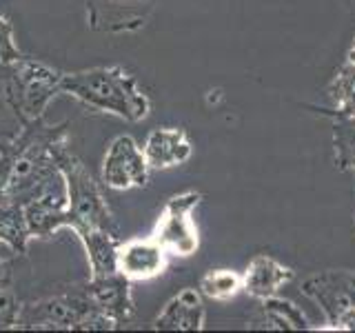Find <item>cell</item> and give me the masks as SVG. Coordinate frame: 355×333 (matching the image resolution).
Wrapping results in <instances>:
<instances>
[{"instance_id":"cell-1","label":"cell","mask_w":355,"mask_h":333,"mask_svg":"<svg viewBox=\"0 0 355 333\" xmlns=\"http://www.w3.org/2000/svg\"><path fill=\"white\" fill-rule=\"evenodd\" d=\"M60 94H69L87 107L129 122L149 116V98L142 94L136 78L122 67H96V69L62 74Z\"/></svg>"},{"instance_id":"cell-2","label":"cell","mask_w":355,"mask_h":333,"mask_svg":"<svg viewBox=\"0 0 355 333\" xmlns=\"http://www.w3.org/2000/svg\"><path fill=\"white\" fill-rule=\"evenodd\" d=\"M53 160L67 180V191H69V227L76 231V236L92 229H109V207L103 194H100L94 176L87 171V166L73 153L64 149H55Z\"/></svg>"},{"instance_id":"cell-3","label":"cell","mask_w":355,"mask_h":333,"mask_svg":"<svg viewBox=\"0 0 355 333\" xmlns=\"http://www.w3.org/2000/svg\"><path fill=\"white\" fill-rule=\"evenodd\" d=\"M22 211H25L29 233L36 238H47L60 227H69V191L58 166L22 205Z\"/></svg>"},{"instance_id":"cell-4","label":"cell","mask_w":355,"mask_h":333,"mask_svg":"<svg viewBox=\"0 0 355 333\" xmlns=\"http://www.w3.org/2000/svg\"><path fill=\"white\" fill-rule=\"evenodd\" d=\"M198 203H200V194L196 191L173 196L169 203H166L162 216L155 222L153 233H151V238L158 242L166 253L187 258V255L198 251L200 238L191 220V211L198 207Z\"/></svg>"},{"instance_id":"cell-5","label":"cell","mask_w":355,"mask_h":333,"mask_svg":"<svg viewBox=\"0 0 355 333\" xmlns=\"http://www.w3.org/2000/svg\"><path fill=\"white\" fill-rule=\"evenodd\" d=\"M149 164L138 142L131 136H118L109 144L103 160V182L116 191L144 187L149 180Z\"/></svg>"},{"instance_id":"cell-6","label":"cell","mask_w":355,"mask_h":333,"mask_svg":"<svg viewBox=\"0 0 355 333\" xmlns=\"http://www.w3.org/2000/svg\"><path fill=\"white\" fill-rule=\"evenodd\" d=\"M14 67V83L18 87V105L29 118H38L51 96L60 92V78L62 74L51 69V67L20 58L18 62L9 65Z\"/></svg>"},{"instance_id":"cell-7","label":"cell","mask_w":355,"mask_h":333,"mask_svg":"<svg viewBox=\"0 0 355 333\" xmlns=\"http://www.w3.org/2000/svg\"><path fill=\"white\" fill-rule=\"evenodd\" d=\"M94 305L87 296H55L20 309L16 327L22 329H78Z\"/></svg>"},{"instance_id":"cell-8","label":"cell","mask_w":355,"mask_h":333,"mask_svg":"<svg viewBox=\"0 0 355 333\" xmlns=\"http://www.w3.org/2000/svg\"><path fill=\"white\" fill-rule=\"evenodd\" d=\"M116 266L129 282L151 280L166 266V251L153 238H131L118 244Z\"/></svg>"},{"instance_id":"cell-9","label":"cell","mask_w":355,"mask_h":333,"mask_svg":"<svg viewBox=\"0 0 355 333\" xmlns=\"http://www.w3.org/2000/svg\"><path fill=\"white\" fill-rule=\"evenodd\" d=\"M149 0H87L89 25L98 31H133L144 25Z\"/></svg>"},{"instance_id":"cell-10","label":"cell","mask_w":355,"mask_h":333,"mask_svg":"<svg viewBox=\"0 0 355 333\" xmlns=\"http://www.w3.org/2000/svg\"><path fill=\"white\" fill-rule=\"evenodd\" d=\"M85 296L96 309L105 311V314L114 318L118 325L131 316L133 305H131V293H129V280L118 271L109 275L92 278V282L87 284Z\"/></svg>"},{"instance_id":"cell-11","label":"cell","mask_w":355,"mask_h":333,"mask_svg":"<svg viewBox=\"0 0 355 333\" xmlns=\"http://www.w3.org/2000/svg\"><path fill=\"white\" fill-rule=\"evenodd\" d=\"M149 169H171L191 158V142L182 129H155L147 136L142 147Z\"/></svg>"},{"instance_id":"cell-12","label":"cell","mask_w":355,"mask_h":333,"mask_svg":"<svg viewBox=\"0 0 355 333\" xmlns=\"http://www.w3.org/2000/svg\"><path fill=\"white\" fill-rule=\"evenodd\" d=\"M205 322V307L200 293L193 289H184L175 298H171L162 314L155 320L158 329H169V331H198L202 329Z\"/></svg>"},{"instance_id":"cell-13","label":"cell","mask_w":355,"mask_h":333,"mask_svg":"<svg viewBox=\"0 0 355 333\" xmlns=\"http://www.w3.org/2000/svg\"><path fill=\"white\" fill-rule=\"evenodd\" d=\"M288 280H291V271L286 266L275 262L273 258H266V255H258L249 264L247 273L242 275V289L255 298L266 300L275 296L277 289Z\"/></svg>"},{"instance_id":"cell-14","label":"cell","mask_w":355,"mask_h":333,"mask_svg":"<svg viewBox=\"0 0 355 333\" xmlns=\"http://www.w3.org/2000/svg\"><path fill=\"white\" fill-rule=\"evenodd\" d=\"M78 238L85 244L87 260H89V266H92V278L109 275L118 271L116 251L120 242H116V238L111 236L109 229H92V231L80 233Z\"/></svg>"},{"instance_id":"cell-15","label":"cell","mask_w":355,"mask_h":333,"mask_svg":"<svg viewBox=\"0 0 355 333\" xmlns=\"http://www.w3.org/2000/svg\"><path fill=\"white\" fill-rule=\"evenodd\" d=\"M29 238H31V233L27 227L22 205L14 203V200L0 198V240L9 244L11 249L25 251Z\"/></svg>"},{"instance_id":"cell-16","label":"cell","mask_w":355,"mask_h":333,"mask_svg":"<svg viewBox=\"0 0 355 333\" xmlns=\"http://www.w3.org/2000/svg\"><path fill=\"white\" fill-rule=\"evenodd\" d=\"M242 289V275L229 269H216L209 271L200 280V291L211 300H229Z\"/></svg>"},{"instance_id":"cell-17","label":"cell","mask_w":355,"mask_h":333,"mask_svg":"<svg viewBox=\"0 0 355 333\" xmlns=\"http://www.w3.org/2000/svg\"><path fill=\"white\" fill-rule=\"evenodd\" d=\"M20 316L18 298L7 275H0V329H14Z\"/></svg>"},{"instance_id":"cell-18","label":"cell","mask_w":355,"mask_h":333,"mask_svg":"<svg viewBox=\"0 0 355 333\" xmlns=\"http://www.w3.org/2000/svg\"><path fill=\"white\" fill-rule=\"evenodd\" d=\"M336 96H338V105L344 114L355 116V67L347 69L338 76L336 80Z\"/></svg>"},{"instance_id":"cell-19","label":"cell","mask_w":355,"mask_h":333,"mask_svg":"<svg viewBox=\"0 0 355 333\" xmlns=\"http://www.w3.org/2000/svg\"><path fill=\"white\" fill-rule=\"evenodd\" d=\"M266 300H269V302H266V309L271 311L277 322H284V325L291 327V329H304L306 327V320L297 314V309L293 305L284 302V300H273V296L266 298Z\"/></svg>"},{"instance_id":"cell-20","label":"cell","mask_w":355,"mask_h":333,"mask_svg":"<svg viewBox=\"0 0 355 333\" xmlns=\"http://www.w3.org/2000/svg\"><path fill=\"white\" fill-rule=\"evenodd\" d=\"M20 58H22V53L18 51L14 42V27H11V22L0 14V62L14 65Z\"/></svg>"},{"instance_id":"cell-21","label":"cell","mask_w":355,"mask_h":333,"mask_svg":"<svg viewBox=\"0 0 355 333\" xmlns=\"http://www.w3.org/2000/svg\"><path fill=\"white\" fill-rule=\"evenodd\" d=\"M336 329H347V331L355 329V307L340 311L338 318H336Z\"/></svg>"},{"instance_id":"cell-22","label":"cell","mask_w":355,"mask_h":333,"mask_svg":"<svg viewBox=\"0 0 355 333\" xmlns=\"http://www.w3.org/2000/svg\"><path fill=\"white\" fill-rule=\"evenodd\" d=\"M349 62L355 67V42H353V47H351V51H349Z\"/></svg>"}]
</instances>
